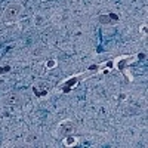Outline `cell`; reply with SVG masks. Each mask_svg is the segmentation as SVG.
Instances as JSON below:
<instances>
[{
  "label": "cell",
  "instance_id": "6da1fadb",
  "mask_svg": "<svg viewBox=\"0 0 148 148\" xmlns=\"http://www.w3.org/2000/svg\"><path fill=\"white\" fill-rule=\"evenodd\" d=\"M21 10H22V6L19 3H10L3 12L5 22H14V19H16L18 15L21 14Z\"/></svg>",
  "mask_w": 148,
  "mask_h": 148
},
{
  "label": "cell",
  "instance_id": "7a4b0ae2",
  "mask_svg": "<svg viewBox=\"0 0 148 148\" xmlns=\"http://www.w3.org/2000/svg\"><path fill=\"white\" fill-rule=\"evenodd\" d=\"M64 142H65V145H74L77 141H76V138H73V136H67Z\"/></svg>",
  "mask_w": 148,
  "mask_h": 148
},
{
  "label": "cell",
  "instance_id": "3957f363",
  "mask_svg": "<svg viewBox=\"0 0 148 148\" xmlns=\"http://www.w3.org/2000/svg\"><path fill=\"white\" fill-rule=\"evenodd\" d=\"M16 101H18V95H12V96H9V102L16 104Z\"/></svg>",
  "mask_w": 148,
  "mask_h": 148
},
{
  "label": "cell",
  "instance_id": "277c9868",
  "mask_svg": "<svg viewBox=\"0 0 148 148\" xmlns=\"http://www.w3.org/2000/svg\"><path fill=\"white\" fill-rule=\"evenodd\" d=\"M55 64H56V62H55V61H49V62H47V67H49V68H51V67H53Z\"/></svg>",
  "mask_w": 148,
  "mask_h": 148
}]
</instances>
